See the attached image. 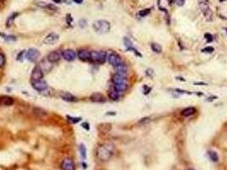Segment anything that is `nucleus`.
<instances>
[{
    "instance_id": "obj_29",
    "label": "nucleus",
    "mask_w": 227,
    "mask_h": 170,
    "mask_svg": "<svg viewBox=\"0 0 227 170\" xmlns=\"http://www.w3.org/2000/svg\"><path fill=\"white\" fill-rule=\"evenodd\" d=\"M0 35L3 37V38L5 39V40H15V37L12 36V35H5V34H3V33H0Z\"/></svg>"
},
{
    "instance_id": "obj_36",
    "label": "nucleus",
    "mask_w": 227,
    "mask_h": 170,
    "mask_svg": "<svg viewBox=\"0 0 227 170\" xmlns=\"http://www.w3.org/2000/svg\"><path fill=\"white\" fill-rule=\"evenodd\" d=\"M219 1H220V2H223V1H225V0H219Z\"/></svg>"
},
{
    "instance_id": "obj_24",
    "label": "nucleus",
    "mask_w": 227,
    "mask_h": 170,
    "mask_svg": "<svg viewBox=\"0 0 227 170\" xmlns=\"http://www.w3.org/2000/svg\"><path fill=\"white\" fill-rule=\"evenodd\" d=\"M150 47H151V49H152V50L154 51V53L160 54V53H161V51H162V48H161V46L160 44H156V43H153V44H151Z\"/></svg>"
},
{
    "instance_id": "obj_9",
    "label": "nucleus",
    "mask_w": 227,
    "mask_h": 170,
    "mask_svg": "<svg viewBox=\"0 0 227 170\" xmlns=\"http://www.w3.org/2000/svg\"><path fill=\"white\" fill-rule=\"evenodd\" d=\"M31 77H32V81H38L43 79V77H44V72H43V70H42L41 67L37 66V67H35L32 69Z\"/></svg>"
},
{
    "instance_id": "obj_11",
    "label": "nucleus",
    "mask_w": 227,
    "mask_h": 170,
    "mask_svg": "<svg viewBox=\"0 0 227 170\" xmlns=\"http://www.w3.org/2000/svg\"><path fill=\"white\" fill-rule=\"evenodd\" d=\"M124 45L126 46V48L127 49V50H129V51H132V52H134V54H136L137 56H139V57H142V54L139 51H137V49L136 48H134V46H133V44H132V42L128 38H124Z\"/></svg>"
},
{
    "instance_id": "obj_7",
    "label": "nucleus",
    "mask_w": 227,
    "mask_h": 170,
    "mask_svg": "<svg viewBox=\"0 0 227 170\" xmlns=\"http://www.w3.org/2000/svg\"><path fill=\"white\" fill-rule=\"evenodd\" d=\"M107 60H108L109 64L111 66H113L114 67H117L118 65L122 63V60L120 58V56L118 54H116V53H111V54H109L108 55Z\"/></svg>"
},
{
    "instance_id": "obj_5",
    "label": "nucleus",
    "mask_w": 227,
    "mask_h": 170,
    "mask_svg": "<svg viewBox=\"0 0 227 170\" xmlns=\"http://www.w3.org/2000/svg\"><path fill=\"white\" fill-rule=\"evenodd\" d=\"M39 57H40V52L39 51V49L31 48L26 52V58L31 62H36L37 60H39Z\"/></svg>"
},
{
    "instance_id": "obj_3",
    "label": "nucleus",
    "mask_w": 227,
    "mask_h": 170,
    "mask_svg": "<svg viewBox=\"0 0 227 170\" xmlns=\"http://www.w3.org/2000/svg\"><path fill=\"white\" fill-rule=\"evenodd\" d=\"M93 29L98 34H106L110 31V23L105 20H98L93 23Z\"/></svg>"
},
{
    "instance_id": "obj_34",
    "label": "nucleus",
    "mask_w": 227,
    "mask_h": 170,
    "mask_svg": "<svg viewBox=\"0 0 227 170\" xmlns=\"http://www.w3.org/2000/svg\"><path fill=\"white\" fill-rule=\"evenodd\" d=\"M73 1L75 4H77V5H80V4H82V2H83V0H73Z\"/></svg>"
},
{
    "instance_id": "obj_20",
    "label": "nucleus",
    "mask_w": 227,
    "mask_h": 170,
    "mask_svg": "<svg viewBox=\"0 0 227 170\" xmlns=\"http://www.w3.org/2000/svg\"><path fill=\"white\" fill-rule=\"evenodd\" d=\"M109 98L111 99L112 100H117L120 98V93L118 92L117 90H115L114 88H112L111 90H109Z\"/></svg>"
},
{
    "instance_id": "obj_25",
    "label": "nucleus",
    "mask_w": 227,
    "mask_h": 170,
    "mask_svg": "<svg viewBox=\"0 0 227 170\" xmlns=\"http://www.w3.org/2000/svg\"><path fill=\"white\" fill-rule=\"evenodd\" d=\"M80 156L83 159L86 158V147L85 146L84 144H81L80 145Z\"/></svg>"
},
{
    "instance_id": "obj_17",
    "label": "nucleus",
    "mask_w": 227,
    "mask_h": 170,
    "mask_svg": "<svg viewBox=\"0 0 227 170\" xmlns=\"http://www.w3.org/2000/svg\"><path fill=\"white\" fill-rule=\"evenodd\" d=\"M90 100H91L92 102H95V103H103V102L106 101L104 95L100 94V93H94V94H92L91 95V97H90Z\"/></svg>"
},
{
    "instance_id": "obj_19",
    "label": "nucleus",
    "mask_w": 227,
    "mask_h": 170,
    "mask_svg": "<svg viewBox=\"0 0 227 170\" xmlns=\"http://www.w3.org/2000/svg\"><path fill=\"white\" fill-rule=\"evenodd\" d=\"M61 97L63 98V100L68 101V102H74V101L77 100V99L75 98L73 94H69V93H63L61 94Z\"/></svg>"
},
{
    "instance_id": "obj_37",
    "label": "nucleus",
    "mask_w": 227,
    "mask_h": 170,
    "mask_svg": "<svg viewBox=\"0 0 227 170\" xmlns=\"http://www.w3.org/2000/svg\"><path fill=\"white\" fill-rule=\"evenodd\" d=\"M188 170H194V169H188Z\"/></svg>"
},
{
    "instance_id": "obj_23",
    "label": "nucleus",
    "mask_w": 227,
    "mask_h": 170,
    "mask_svg": "<svg viewBox=\"0 0 227 170\" xmlns=\"http://www.w3.org/2000/svg\"><path fill=\"white\" fill-rule=\"evenodd\" d=\"M18 13H13L11 14L10 15H9V17L7 18V21H6V27H10L12 25H13L14 21L15 20V18L18 16Z\"/></svg>"
},
{
    "instance_id": "obj_32",
    "label": "nucleus",
    "mask_w": 227,
    "mask_h": 170,
    "mask_svg": "<svg viewBox=\"0 0 227 170\" xmlns=\"http://www.w3.org/2000/svg\"><path fill=\"white\" fill-rule=\"evenodd\" d=\"M205 38H206L208 43H211L212 41L214 40V37L212 36V34H210V33H206L205 34Z\"/></svg>"
},
{
    "instance_id": "obj_6",
    "label": "nucleus",
    "mask_w": 227,
    "mask_h": 170,
    "mask_svg": "<svg viewBox=\"0 0 227 170\" xmlns=\"http://www.w3.org/2000/svg\"><path fill=\"white\" fill-rule=\"evenodd\" d=\"M62 57L65 60H67V61H73L74 60L76 57H77V54L75 53V51L73 50V49H64L62 51Z\"/></svg>"
},
{
    "instance_id": "obj_10",
    "label": "nucleus",
    "mask_w": 227,
    "mask_h": 170,
    "mask_svg": "<svg viewBox=\"0 0 227 170\" xmlns=\"http://www.w3.org/2000/svg\"><path fill=\"white\" fill-rule=\"evenodd\" d=\"M59 40V36L58 34H56V32H50V34H48L47 36L44 39V44L47 45H52L56 44L57 41Z\"/></svg>"
},
{
    "instance_id": "obj_12",
    "label": "nucleus",
    "mask_w": 227,
    "mask_h": 170,
    "mask_svg": "<svg viewBox=\"0 0 227 170\" xmlns=\"http://www.w3.org/2000/svg\"><path fill=\"white\" fill-rule=\"evenodd\" d=\"M32 88L37 91H44L47 89V83L46 81H44L43 79L38 81H32Z\"/></svg>"
},
{
    "instance_id": "obj_28",
    "label": "nucleus",
    "mask_w": 227,
    "mask_h": 170,
    "mask_svg": "<svg viewBox=\"0 0 227 170\" xmlns=\"http://www.w3.org/2000/svg\"><path fill=\"white\" fill-rule=\"evenodd\" d=\"M5 63H6V58H5V54L0 53V68L5 67Z\"/></svg>"
},
{
    "instance_id": "obj_15",
    "label": "nucleus",
    "mask_w": 227,
    "mask_h": 170,
    "mask_svg": "<svg viewBox=\"0 0 227 170\" xmlns=\"http://www.w3.org/2000/svg\"><path fill=\"white\" fill-rule=\"evenodd\" d=\"M14 99L8 95H2L0 96V105L4 106H10L14 104Z\"/></svg>"
},
{
    "instance_id": "obj_38",
    "label": "nucleus",
    "mask_w": 227,
    "mask_h": 170,
    "mask_svg": "<svg viewBox=\"0 0 227 170\" xmlns=\"http://www.w3.org/2000/svg\"><path fill=\"white\" fill-rule=\"evenodd\" d=\"M226 31H227V28H226Z\"/></svg>"
},
{
    "instance_id": "obj_14",
    "label": "nucleus",
    "mask_w": 227,
    "mask_h": 170,
    "mask_svg": "<svg viewBox=\"0 0 227 170\" xmlns=\"http://www.w3.org/2000/svg\"><path fill=\"white\" fill-rule=\"evenodd\" d=\"M112 82L114 84H120V83H127V76H123L118 73H115L112 77Z\"/></svg>"
},
{
    "instance_id": "obj_22",
    "label": "nucleus",
    "mask_w": 227,
    "mask_h": 170,
    "mask_svg": "<svg viewBox=\"0 0 227 170\" xmlns=\"http://www.w3.org/2000/svg\"><path fill=\"white\" fill-rule=\"evenodd\" d=\"M114 89L117 90L120 93L125 92L128 88V83H120V84H114Z\"/></svg>"
},
{
    "instance_id": "obj_30",
    "label": "nucleus",
    "mask_w": 227,
    "mask_h": 170,
    "mask_svg": "<svg viewBox=\"0 0 227 170\" xmlns=\"http://www.w3.org/2000/svg\"><path fill=\"white\" fill-rule=\"evenodd\" d=\"M67 117L68 118V121L71 122V123H78V122L80 121V119H81V118H80V117H73V116H68Z\"/></svg>"
},
{
    "instance_id": "obj_1",
    "label": "nucleus",
    "mask_w": 227,
    "mask_h": 170,
    "mask_svg": "<svg viewBox=\"0 0 227 170\" xmlns=\"http://www.w3.org/2000/svg\"><path fill=\"white\" fill-rule=\"evenodd\" d=\"M114 154V147L111 145H102L97 150V157L100 161H109Z\"/></svg>"
},
{
    "instance_id": "obj_21",
    "label": "nucleus",
    "mask_w": 227,
    "mask_h": 170,
    "mask_svg": "<svg viewBox=\"0 0 227 170\" xmlns=\"http://www.w3.org/2000/svg\"><path fill=\"white\" fill-rule=\"evenodd\" d=\"M195 112H196V110L195 107H187L182 111L181 115L184 116H190L195 114Z\"/></svg>"
},
{
    "instance_id": "obj_4",
    "label": "nucleus",
    "mask_w": 227,
    "mask_h": 170,
    "mask_svg": "<svg viewBox=\"0 0 227 170\" xmlns=\"http://www.w3.org/2000/svg\"><path fill=\"white\" fill-rule=\"evenodd\" d=\"M90 54H91V59L92 62L98 63V64H103L106 61V60L108 58V54L105 51H90Z\"/></svg>"
},
{
    "instance_id": "obj_26",
    "label": "nucleus",
    "mask_w": 227,
    "mask_h": 170,
    "mask_svg": "<svg viewBox=\"0 0 227 170\" xmlns=\"http://www.w3.org/2000/svg\"><path fill=\"white\" fill-rule=\"evenodd\" d=\"M208 157L213 162H218L219 156H218V154H217L215 152H213V151H210V152H208Z\"/></svg>"
},
{
    "instance_id": "obj_13",
    "label": "nucleus",
    "mask_w": 227,
    "mask_h": 170,
    "mask_svg": "<svg viewBox=\"0 0 227 170\" xmlns=\"http://www.w3.org/2000/svg\"><path fill=\"white\" fill-rule=\"evenodd\" d=\"M77 57L82 61H89L91 59L90 51H88L86 49H80L78 51Z\"/></svg>"
},
{
    "instance_id": "obj_35",
    "label": "nucleus",
    "mask_w": 227,
    "mask_h": 170,
    "mask_svg": "<svg viewBox=\"0 0 227 170\" xmlns=\"http://www.w3.org/2000/svg\"><path fill=\"white\" fill-rule=\"evenodd\" d=\"M5 0H0V3H4Z\"/></svg>"
},
{
    "instance_id": "obj_33",
    "label": "nucleus",
    "mask_w": 227,
    "mask_h": 170,
    "mask_svg": "<svg viewBox=\"0 0 227 170\" xmlns=\"http://www.w3.org/2000/svg\"><path fill=\"white\" fill-rule=\"evenodd\" d=\"M175 1L178 6H180V7L185 5V0H175Z\"/></svg>"
},
{
    "instance_id": "obj_2",
    "label": "nucleus",
    "mask_w": 227,
    "mask_h": 170,
    "mask_svg": "<svg viewBox=\"0 0 227 170\" xmlns=\"http://www.w3.org/2000/svg\"><path fill=\"white\" fill-rule=\"evenodd\" d=\"M198 5L202 13L208 21H212L214 19V13L209 6L208 0H198Z\"/></svg>"
},
{
    "instance_id": "obj_27",
    "label": "nucleus",
    "mask_w": 227,
    "mask_h": 170,
    "mask_svg": "<svg viewBox=\"0 0 227 170\" xmlns=\"http://www.w3.org/2000/svg\"><path fill=\"white\" fill-rule=\"evenodd\" d=\"M150 13V9H143V10H140L139 11V13L138 15H140L141 17H145L147 16Z\"/></svg>"
},
{
    "instance_id": "obj_8",
    "label": "nucleus",
    "mask_w": 227,
    "mask_h": 170,
    "mask_svg": "<svg viewBox=\"0 0 227 170\" xmlns=\"http://www.w3.org/2000/svg\"><path fill=\"white\" fill-rule=\"evenodd\" d=\"M60 168L62 170H74L75 164L71 158H65L61 162Z\"/></svg>"
},
{
    "instance_id": "obj_16",
    "label": "nucleus",
    "mask_w": 227,
    "mask_h": 170,
    "mask_svg": "<svg viewBox=\"0 0 227 170\" xmlns=\"http://www.w3.org/2000/svg\"><path fill=\"white\" fill-rule=\"evenodd\" d=\"M46 59H47L48 62L56 63L60 60V59H61V54H60L58 52H56V51H52V52H50V54L47 55Z\"/></svg>"
},
{
    "instance_id": "obj_31",
    "label": "nucleus",
    "mask_w": 227,
    "mask_h": 170,
    "mask_svg": "<svg viewBox=\"0 0 227 170\" xmlns=\"http://www.w3.org/2000/svg\"><path fill=\"white\" fill-rule=\"evenodd\" d=\"M214 51V49L213 47H211V46H208V47H206L204 49H202V52L203 53H213Z\"/></svg>"
},
{
    "instance_id": "obj_18",
    "label": "nucleus",
    "mask_w": 227,
    "mask_h": 170,
    "mask_svg": "<svg viewBox=\"0 0 227 170\" xmlns=\"http://www.w3.org/2000/svg\"><path fill=\"white\" fill-rule=\"evenodd\" d=\"M114 70L116 71V73L118 74H120V75H123V76H127V72H128V68H127V66L124 63H121L118 65L117 67H114Z\"/></svg>"
}]
</instances>
